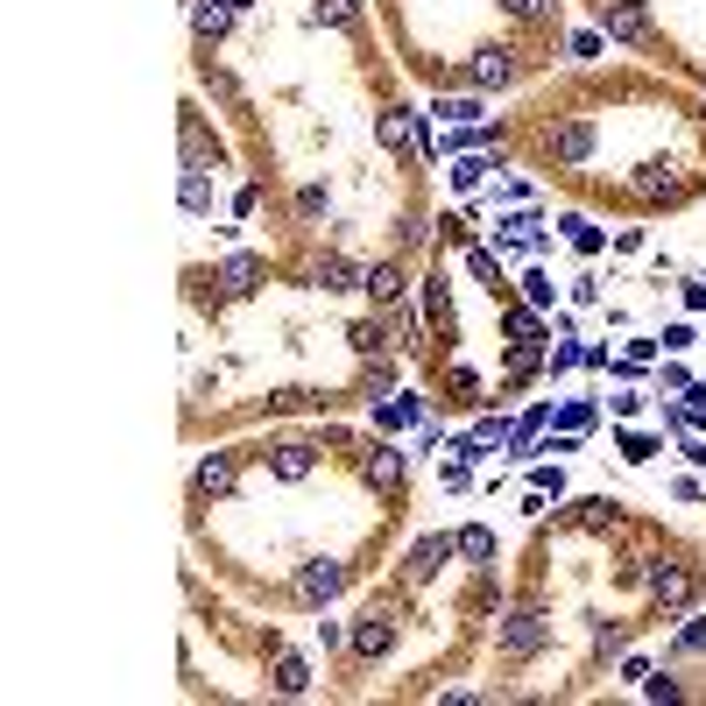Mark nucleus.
Here are the masks:
<instances>
[{"mask_svg": "<svg viewBox=\"0 0 706 706\" xmlns=\"http://www.w3.org/2000/svg\"><path fill=\"white\" fill-rule=\"evenodd\" d=\"M537 156H544L551 170H580V163L594 156V121H586V113H544V121H537Z\"/></svg>", "mask_w": 706, "mask_h": 706, "instance_id": "obj_1", "label": "nucleus"}, {"mask_svg": "<svg viewBox=\"0 0 706 706\" xmlns=\"http://www.w3.org/2000/svg\"><path fill=\"white\" fill-rule=\"evenodd\" d=\"M594 14H600V29H608L615 43H636V49H658V29H650L643 0H594Z\"/></svg>", "mask_w": 706, "mask_h": 706, "instance_id": "obj_2", "label": "nucleus"}, {"mask_svg": "<svg viewBox=\"0 0 706 706\" xmlns=\"http://www.w3.org/2000/svg\"><path fill=\"white\" fill-rule=\"evenodd\" d=\"M375 142L389 148L396 163H417V156H424V128H417L410 107H382V113H375Z\"/></svg>", "mask_w": 706, "mask_h": 706, "instance_id": "obj_3", "label": "nucleus"}, {"mask_svg": "<svg viewBox=\"0 0 706 706\" xmlns=\"http://www.w3.org/2000/svg\"><path fill=\"white\" fill-rule=\"evenodd\" d=\"M551 643V621L537 615V608H516L509 621H501V658L509 664H523V658H537V650Z\"/></svg>", "mask_w": 706, "mask_h": 706, "instance_id": "obj_4", "label": "nucleus"}, {"mask_svg": "<svg viewBox=\"0 0 706 706\" xmlns=\"http://www.w3.org/2000/svg\"><path fill=\"white\" fill-rule=\"evenodd\" d=\"M340 586H346V565H340V559H311L305 573L290 580V600H297V608H326Z\"/></svg>", "mask_w": 706, "mask_h": 706, "instance_id": "obj_5", "label": "nucleus"}, {"mask_svg": "<svg viewBox=\"0 0 706 706\" xmlns=\"http://www.w3.org/2000/svg\"><path fill=\"white\" fill-rule=\"evenodd\" d=\"M424 318H431V332H439V346L460 340V326H452V283H445V268H431V276H424Z\"/></svg>", "mask_w": 706, "mask_h": 706, "instance_id": "obj_6", "label": "nucleus"}, {"mask_svg": "<svg viewBox=\"0 0 706 706\" xmlns=\"http://www.w3.org/2000/svg\"><path fill=\"white\" fill-rule=\"evenodd\" d=\"M268 685H276V693H311V664L297 658V650H283V643H268Z\"/></svg>", "mask_w": 706, "mask_h": 706, "instance_id": "obj_7", "label": "nucleus"}, {"mask_svg": "<svg viewBox=\"0 0 706 706\" xmlns=\"http://www.w3.org/2000/svg\"><path fill=\"white\" fill-rule=\"evenodd\" d=\"M346 643H353V658H382V650L396 643V621L382 615V608H367L361 621H353V636H346Z\"/></svg>", "mask_w": 706, "mask_h": 706, "instance_id": "obj_8", "label": "nucleus"}, {"mask_svg": "<svg viewBox=\"0 0 706 706\" xmlns=\"http://www.w3.org/2000/svg\"><path fill=\"white\" fill-rule=\"evenodd\" d=\"M191 495H198V501H212V495H233V452H206V460H198V474H191Z\"/></svg>", "mask_w": 706, "mask_h": 706, "instance_id": "obj_9", "label": "nucleus"}, {"mask_svg": "<svg viewBox=\"0 0 706 706\" xmlns=\"http://www.w3.org/2000/svg\"><path fill=\"white\" fill-rule=\"evenodd\" d=\"M650 594H658V608H685V600H693V573H685V565H650Z\"/></svg>", "mask_w": 706, "mask_h": 706, "instance_id": "obj_10", "label": "nucleus"}, {"mask_svg": "<svg viewBox=\"0 0 706 706\" xmlns=\"http://www.w3.org/2000/svg\"><path fill=\"white\" fill-rule=\"evenodd\" d=\"M262 276H268V268H262V255H227L220 268H212V283H227L233 297H247V290H255Z\"/></svg>", "mask_w": 706, "mask_h": 706, "instance_id": "obj_11", "label": "nucleus"}, {"mask_svg": "<svg viewBox=\"0 0 706 706\" xmlns=\"http://www.w3.org/2000/svg\"><path fill=\"white\" fill-rule=\"evenodd\" d=\"M361 290L375 297L382 311H389L396 297H402V268H396V262H375V268H361Z\"/></svg>", "mask_w": 706, "mask_h": 706, "instance_id": "obj_12", "label": "nucleus"}, {"mask_svg": "<svg viewBox=\"0 0 706 706\" xmlns=\"http://www.w3.org/2000/svg\"><path fill=\"white\" fill-rule=\"evenodd\" d=\"M516 71H523V64H516L509 49H481L474 57V86H516Z\"/></svg>", "mask_w": 706, "mask_h": 706, "instance_id": "obj_13", "label": "nucleus"}, {"mask_svg": "<svg viewBox=\"0 0 706 706\" xmlns=\"http://www.w3.org/2000/svg\"><path fill=\"white\" fill-rule=\"evenodd\" d=\"M311 283H318V290H353V283H361V268H353L346 255H318V262H311Z\"/></svg>", "mask_w": 706, "mask_h": 706, "instance_id": "obj_14", "label": "nucleus"}, {"mask_svg": "<svg viewBox=\"0 0 706 706\" xmlns=\"http://www.w3.org/2000/svg\"><path fill=\"white\" fill-rule=\"evenodd\" d=\"M227 22H233V8H227V0H198V8H191L198 43H220V36H227Z\"/></svg>", "mask_w": 706, "mask_h": 706, "instance_id": "obj_15", "label": "nucleus"}, {"mask_svg": "<svg viewBox=\"0 0 706 706\" xmlns=\"http://www.w3.org/2000/svg\"><path fill=\"white\" fill-rule=\"evenodd\" d=\"M367 481H375L382 495H396V487H402V452H389V445H375V452H367Z\"/></svg>", "mask_w": 706, "mask_h": 706, "instance_id": "obj_16", "label": "nucleus"}, {"mask_svg": "<svg viewBox=\"0 0 706 706\" xmlns=\"http://www.w3.org/2000/svg\"><path fill=\"white\" fill-rule=\"evenodd\" d=\"M537 367H544V346H537V340H516V353H509V389H516V382H530Z\"/></svg>", "mask_w": 706, "mask_h": 706, "instance_id": "obj_17", "label": "nucleus"}, {"mask_svg": "<svg viewBox=\"0 0 706 706\" xmlns=\"http://www.w3.org/2000/svg\"><path fill=\"white\" fill-rule=\"evenodd\" d=\"M353 14H361L353 0H311V22L318 29H353Z\"/></svg>", "mask_w": 706, "mask_h": 706, "instance_id": "obj_18", "label": "nucleus"}, {"mask_svg": "<svg viewBox=\"0 0 706 706\" xmlns=\"http://www.w3.org/2000/svg\"><path fill=\"white\" fill-rule=\"evenodd\" d=\"M501 332H509V340H537V311L530 305H509V311H501Z\"/></svg>", "mask_w": 706, "mask_h": 706, "instance_id": "obj_19", "label": "nucleus"}, {"mask_svg": "<svg viewBox=\"0 0 706 706\" xmlns=\"http://www.w3.org/2000/svg\"><path fill=\"white\" fill-rule=\"evenodd\" d=\"M212 206V184H206V170H184V212H206Z\"/></svg>", "mask_w": 706, "mask_h": 706, "instance_id": "obj_20", "label": "nucleus"}, {"mask_svg": "<svg viewBox=\"0 0 706 706\" xmlns=\"http://www.w3.org/2000/svg\"><path fill=\"white\" fill-rule=\"evenodd\" d=\"M346 340H353V353H367V361H375V353H389V346H382V318H367V326H353Z\"/></svg>", "mask_w": 706, "mask_h": 706, "instance_id": "obj_21", "label": "nucleus"}, {"mask_svg": "<svg viewBox=\"0 0 706 706\" xmlns=\"http://www.w3.org/2000/svg\"><path fill=\"white\" fill-rule=\"evenodd\" d=\"M573 523H586V530H600V523H615V501H608V495H594V501H580V509H573Z\"/></svg>", "mask_w": 706, "mask_h": 706, "instance_id": "obj_22", "label": "nucleus"}, {"mask_svg": "<svg viewBox=\"0 0 706 706\" xmlns=\"http://www.w3.org/2000/svg\"><path fill=\"white\" fill-rule=\"evenodd\" d=\"M501 8H509L516 22H544V14H559V0H501Z\"/></svg>", "mask_w": 706, "mask_h": 706, "instance_id": "obj_23", "label": "nucleus"}, {"mask_svg": "<svg viewBox=\"0 0 706 706\" xmlns=\"http://www.w3.org/2000/svg\"><path fill=\"white\" fill-rule=\"evenodd\" d=\"M460 551H466V559H495V537L474 523V530H460Z\"/></svg>", "mask_w": 706, "mask_h": 706, "instance_id": "obj_24", "label": "nucleus"}, {"mask_svg": "<svg viewBox=\"0 0 706 706\" xmlns=\"http://www.w3.org/2000/svg\"><path fill=\"white\" fill-rule=\"evenodd\" d=\"M679 650H706V615H693V629L679 636Z\"/></svg>", "mask_w": 706, "mask_h": 706, "instance_id": "obj_25", "label": "nucleus"}, {"mask_svg": "<svg viewBox=\"0 0 706 706\" xmlns=\"http://www.w3.org/2000/svg\"><path fill=\"white\" fill-rule=\"evenodd\" d=\"M685 417H699V424H706V389H693V410H685Z\"/></svg>", "mask_w": 706, "mask_h": 706, "instance_id": "obj_26", "label": "nucleus"}, {"mask_svg": "<svg viewBox=\"0 0 706 706\" xmlns=\"http://www.w3.org/2000/svg\"><path fill=\"white\" fill-rule=\"evenodd\" d=\"M227 8H255V0H227Z\"/></svg>", "mask_w": 706, "mask_h": 706, "instance_id": "obj_27", "label": "nucleus"}]
</instances>
